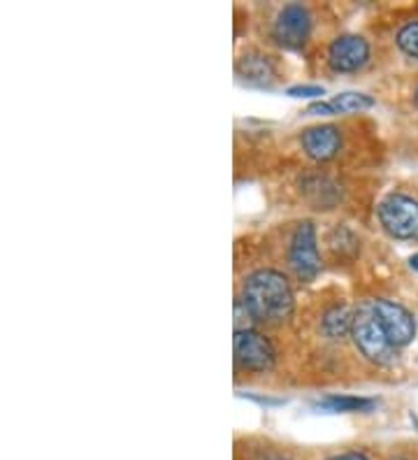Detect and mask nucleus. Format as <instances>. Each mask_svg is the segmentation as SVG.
I'll use <instances>...</instances> for the list:
<instances>
[{"instance_id":"14","label":"nucleus","mask_w":418,"mask_h":460,"mask_svg":"<svg viewBox=\"0 0 418 460\" xmlns=\"http://www.w3.org/2000/svg\"><path fill=\"white\" fill-rule=\"evenodd\" d=\"M397 47H400L407 57L418 58V22L405 23L397 33Z\"/></svg>"},{"instance_id":"20","label":"nucleus","mask_w":418,"mask_h":460,"mask_svg":"<svg viewBox=\"0 0 418 460\" xmlns=\"http://www.w3.org/2000/svg\"><path fill=\"white\" fill-rule=\"evenodd\" d=\"M409 263H412V268L418 272V253H416V256H412V261H409Z\"/></svg>"},{"instance_id":"18","label":"nucleus","mask_w":418,"mask_h":460,"mask_svg":"<svg viewBox=\"0 0 418 460\" xmlns=\"http://www.w3.org/2000/svg\"><path fill=\"white\" fill-rule=\"evenodd\" d=\"M328 460H369V458L365 454H360V451H346V454L330 456Z\"/></svg>"},{"instance_id":"12","label":"nucleus","mask_w":418,"mask_h":460,"mask_svg":"<svg viewBox=\"0 0 418 460\" xmlns=\"http://www.w3.org/2000/svg\"><path fill=\"white\" fill-rule=\"evenodd\" d=\"M318 407L328 411H369L374 407V400L351 398V395H330V398L321 400Z\"/></svg>"},{"instance_id":"15","label":"nucleus","mask_w":418,"mask_h":460,"mask_svg":"<svg viewBox=\"0 0 418 460\" xmlns=\"http://www.w3.org/2000/svg\"><path fill=\"white\" fill-rule=\"evenodd\" d=\"M251 321H253V316L246 309V305L242 300H237V305H235V328L237 331H251Z\"/></svg>"},{"instance_id":"13","label":"nucleus","mask_w":418,"mask_h":460,"mask_svg":"<svg viewBox=\"0 0 418 460\" xmlns=\"http://www.w3.org/2000/svg\"><path fill=\"white\" fill-rule=\"evenodd\" d=\"M372 105V98L362 96V93H340V96L330 101V107H333L334 114L360 112V110H369Z\"/></svg>"},{"instance_id":"21","label":"nucleus","mask_w":418,"mask_h":460,"mask_svg":"<svg viewBox=\"0 0 418 460\" xmlns=\"http://www.w3.org/2000/svg\"><path fill=\"white\" fill-rule=\"evenodd\" d=\"M393 460H409V458H393Z\"/></svg>"},{"instance_id":"6","label":"nucleus","mask_w":418,"mask_h":460,"mask_svg":"<svg viewBox=\"0 0 418 460\" xmlns=\"http://www.w3.org/2000/svg\"><path fill=\"white\" fill-rule=\"evenodd\" d=\"M372 305L390 344L396 349L407 347L414 340V335H416V321H414V316L402 305L390 303V300H372Z\"/></svg>"},{"instance_id":"16","label":"nucleus","mask_w":418,"mask_h":460,"mask_svg":"<svg viewBox=\"0 0 418 460\" xmlns=\"http://www.w3.org/2000/svg\"><path fill=\"white\" fill-rule=\"evenodd\" d=\"M325 91L324 86H290L289 96L293 98H314V96H324Z\"/></svg>"},{"instance_id":"22","label":"nucleus","mask_w":418,"mask_h":460,"mask_svg":"<svg viewBox=\"0 0 418 460\" xmlns=\"http://www.w3.org/2000/svg\"><path fill=\"white\" fill-rule=\"evenodd\" d=\"M416 102H418V89H416Z\"/></svg>"},{"instance_id":"4","label":"nucleus","mask_w":418,"mask_h":460,"mask_svg":"<svg viewBox=\"0 0 418 460\" xmlns=\"http://www.w3.org/2000/svg\"><path fill=\"white\" fill-rule=\"evenodd\" d=\"M289 259L296 275L302 281H312L321 270V259H318V247H316V230L309 221H302L293 233L290 240Z\"/></svg>"},{"instance_id":"17","label":"nucleus","mask_w":418,"mask_h":460,"mask_svg":"<svg viewBox=\"0 0 418 460\" xmlns=\"http://www.w3.org/2000/svg\"><path fill=\"white\" fill-rule=\"evenodd\" d=\"M307 114H318V117H328V114H334V112H333V107H330V102H314V105H309Z\"/></svg>"},{"instance_id":"3","label":"nucleus","mask_w":418,"mask_h":460,"mask_svg":"<svg viewBox=\"0 0 418 460\" xmlns=\"http://www.w3.org/2000/svg\"><path fill=\"white\" fill-rule=\"evenodd\" d=\"M379 221L396 240H418V200L393 193L379 205Z\"/></svg>"},{"instance_id":"10","label":"nucleus","mask_w":418,"mask_h":460,"mask_svg":"<svg viewBox=\"0 0 418 460\" xmlns=\"http://www.w3.org/2000/svg\"><path fill=\"white\" fill-rule=\"evenodd\" d=\"M237 75L251 84H270L274 79V66L268 57L262 54H245L237 61Z\"/></svg>"},{"instance_id":"1","label":"nucleus","mask_w":418,"mask_h":460,"mask_svg":"<svg viewBox=\"0 0 418 460\" xmlns=\"http://www.w3.org/2000/svg\"><path fill=\"white\" fill-rule=\"evenodd\" d=\"M242 303L251 312L253 321L261 323H281L293 314V291L284 275L274 270H258L246 277Z\"/></svg>"},{"instance_id":"9","label":"nucleus","mask_w":418,"mask_h":460,"mask_svg":"<svg viewBox=\"0 0 418 460\" xmlns=\"http://www.w3.org/2000/svg\"><path fill=\"white\" fill-rule=\"evenodd\" d=\"M302 146L314 161H328L340 149V133L333 126H314L302 133Z\"/></svg>"},{"instance_id":"11","label":"nucleus","mask_w":418,"mask_h":460,"mask_svg":"<svg viewBox=\"0 0 418 460\" xmlns=\"http://www.w3.org/2000/svg\"><path fill=\"white\" fill-rule=\"evenodd\" d=\"M353 326V314L346 307H333L324 319V331L325 335L333 340H340L346 332H351Z\"/></svg>"},{"instance_id":"7","label":"nucleus","mask_w":418,"mask_h":460,"mask_svg":"<svg viewBox=\"0 0 418 460\" xmlns=\"http://www.w3.org/2000/svg\"><path fill=\"white\" fill-rule=\"evenodd\" d=\"M309 31H312V17L307 7L298 5V3H290L284 10L279 12L277 22H274V40H277L281 47H289V49H298L307 42L309 38Z\"/></svg>"},{"instance_id":"8","label":"nucleus","mask_w":418,"mask_h":460,"mask_svg":"<svg viewBox=\"0 0 418 460\" xmlns=\"http://www.w3.org/2000/svg\"><path fill=\"white\" fill-rule=\"evenodd\" d=\"M369 58L368 40L360 35H340L328 49V61L337 73H356Z\"/></svg>"},{"instance_id":"5","label":"nucleus","mask_w":418,"mask_h":460,"mask_svg":"<svg viewBox=\"0 0 418 460\" xmlns=\"http://www.w3.org/2000/svg\"><path fill=\"white\" fill-rule=\"evenodd\" d=\"M235 360L249 372H265L274 365V349L261 332L235 331Z\"/></svg>"},{"instance_id":"2","label":"nucleus","mask_w":418,"mask_h":460,"mask_svg":"<svg viewBox=\"0 0 418 460\" xmlns=\"http://www.w3.org/2000/svg\"><path fill=\"white\" fill-rule=\"evenodd\" d=\"M351 335L356 347L362 351V356H368L372 363L390 365L396 360V347L386 337L372 303H362L358 307V312L353 314Z\"/></svg>"},{"instance_id":"19","label":"nucleus","mask_w":418,"mask_h":460,"mask_svg":"<svg viewBox=\"0 0 418 460\" xmlns=\"http://www.w3.org/2000/svg\"><path fill=\"white\" fill-rule=\"evenodd\" d=\"M262 460H293V458H289V456H279V454H270V456H265V458Z\"/></svg>"}]
</instances>
